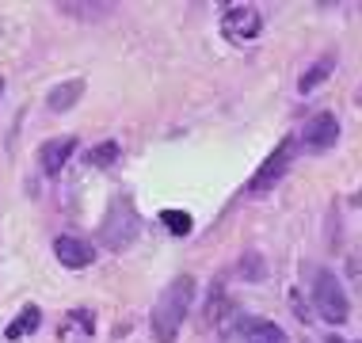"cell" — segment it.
Here are the masks:
<instances>
[{
    "mask_svg": "<svg viewBox=\"0 0 362 343\" xmlns=\"http://www.w3.org/2000/svg\"><path fill=\"white\" fill-rule=\"evenodd\" d=\"M191 301H194V279L191 274H180V279H172L168 286L160 290V298H156V306H153V317H149V328H153L156 343H172L180 336Z\"/></svg>",
    "mask_w": 362,
    "mask_h": 343,
    "instance_id": "cell-1",
    "label": "cell"
},
{
    "mask_svg": "<svg viewBox=\"0 0 362 343\" xmlns=\"http://www.w3.org/2000/svg\"><path fill=\"white\" fill-rule=\"evenodd\" d=\"M313 306L317 313L328 320V325H344L351 317V306H347V293L339 286V279L332 271H317V282H313Z\"/></svg>",
    "mask_w": 362,
    "mask_h": 343,
    "instance_id": "cell-2",
    "label": "cell"
},
{
    "mask_svg": "<svg viewBox=\"0 0 362 343\" xmlns=\"http://www.w3.org/2000/svg\"><path fill=\"white\" fill-rule=\"evenodd\" d=\"M293 153H298V137H282V141L275 145V153L267 156V161L259 164V172L248 180V187H244V194H263V191H271L275 183L286 175L290 168V161H293Z\"/></svg>",
    "mask_w": 362,
    "mask_h": 343,
    "instance_id": "cell-3",
    "label": "cell"
},
{
    "mask_svg": "<svg viewBox=\"0 0 362 343\" xmlns=\"http://www.w3.org/2000/svg\"><path fill=\"white\" fill-rule=\"evenodd\" d=\"M263 31V16H259V8H252V4H233V8H225V16H221V35L229 38V42H252Z\"/></svg>",
    "mask_w": 362,
    "mask_h": 343,
    "instance_id": "cell-4",
    "label": "cell"
},
{
    "mask_svg": "<svg viewBox=\"0 0 362 343\" xmlns=\"http://www.w3.org/2000/svg\"><path fill=\"white\" fill-rule=\"evenodd\" d=\"M336 141H339V122H336V115L320 111L317 119H309V122H305L301 145H305L309 153H325V149H332Z\"/></svg>",
    "mask_w": 362,
    "mask_h": 343,
    "instance_id": "cell-5",
    "label": "cell"
},
{
    "mask_svg": "<svg viewBox=\"0 0 362 343\" xmlns=\"http://www.w3.org/2000/svg\"><path fill=\"white\" fill-rule=\"evenodd\" d=\"M76 153V137L73 134H65V137H50V141L38 149V164H42V172L46 175H57L69 164V156Z\"/></svg>",
    "mask_w": 362,
    "mask_h": 343,
    "instance_id": "cell-6",
    "label": "cell"
},
{
    "mask_svg": "<svg viewBox=\"0 0 362 343\" xmlns=\"http://www.w3.org/2000/svg\"><path fill=\"white\" fill-rule=\"evenodd\" d=\"M54 256L62 267H69V271H81L92 263V244L81 240V237H57L54 240Z\"/></svg>",
    "mask_w": 362,
    "mask_h": 343,
    "instance_id": "cell-7",
    "label": "cell"
},
{
    "mask_svg": "<svg viewBox=\"0 0 362 343\" xmlns=\"http://www.w3.org/2000/svg\"><path fill=\"white\" fill-rule=\"evenodd\" d=\"M95 332V317L88 309H73L69 317H65V325L57 328V339H76V343H88Z\"/></svg>",
    "mask_w": 362,
    "mask_h": 343,
    "instance_id": "cell-8",
    "label": "cell"
},
{
    "mask_svg": "<svg viewBox=\"0 0 362 343\" xmlns=\"http://www.w3.org/2000/svg\"><path fill=\"white\" fill-rule=\"evenodd\" d=\"M81 95H84V81H65V84L50 88V95H46V107H50V111H73Z\"/></svg>",
    "mask_w": 362,
    "mask_h": 343,
    "instance_id": "cell-9",
    "label": "cell"
},
{
    "mask_svg": "<svg viewBox=\"0 0 362 343\" xmlns=\"http://www.w3.org/2000/svg\"><path fill=\"white\" fill-rule=\"evenodd\" d=\"M244 336H248V343H286V332L271 325V320H248Z\"/></svg>",
    "mask_w": 362,
    "mask_h": 343,
    "instance_id": "cell-10",
    "label": "cell"
},
{
    "mask_svg": "<svg viewBox=\"0 0 362 343\" xmlns=\"http://www.w3.org/2000/svg\"><path fill=\"white\" fill-rule=\"evenodd\" d=\"M122 156V145L119 141H103V145H95V149H88V168H111L115 161Z\"/></svg>",
    "mask_w": 362,
    "mask_h": 343,
    "instance_id": "cell-11",
    "label": "cell"
},
{
    "mask_svg": "<svg viewBox=\"0 0 362 343\" xmlns=\"http://www.w3.org/2000/svg\"><path fill=\"white\" fill-rule=\"evenodd\" d=\"M38 320H42V309H38V306H27V309L16 317V325H8V332H4V336H8V339H19V336H27V332H35V328H38Z\"/></svg>",
    "mask_w": 362,
    "mask_h": 343,
    "instance_id": "cell-12",
    "label": "cell"
},
{
    "mask_svg": "<svg viewBox=\"0 0 362 343\" xmlns=\"http://www.w3.org/2000/svg\"><path fill=\"white\" fill-rule=\"evenodd\" d=\"M332 65H336V57H325V62H317V65H313L309 73L298 81V88H301V92H313V88H317V84H320V81H325V76L332 73Z\"/></svg>",
    "mask_w": 362,
    "mask_h": 343,
    "instance_id": "cell-13",
    "label": "cell"
},
{
    "mask_svg": "<svg viewBox=\"0 0 362 343\" xmlns=\"http://www.w3.org/2000/svg\"><path fill=\"white\" fill-rule=\"evenodd\" d=\"M160 221L164 225H168V233H175V237H187V233H191V214H183V210H164L160 214Z\"/></svg>",
    "mask_w": 362,
    "mask_h": 343,
    "instance_id": "cell-14",
    "label": "cell"
},
{
    "mask_svg": "<svg viewBox=\"0 0 362 343\" xmlns=\"http://www.w3.org/2000/svg\"><path fill=\"white\" fill-rule=\"evenodd\" d=\"M57 8H62V12H84V16L92 12L95 16V12H107L111 4H57Z\"/></svg>",
    "mask_w": 362,
    "mask_h": 343,
    "instance_id": "cell-15",
    "label": "cell"
},
{
    "mask_svg": "<svg viewBox=\"0 0 362 343\" xmlns=\"http://www.w3.org/2000/svg\"><path fill=\"white\" fill-rule=\"evenodd\" d=\"M355 206H362V187L355 191Z\"/></svg>",
    "mask_w": 362,
    "mask_h": 343,
    "instance_id": "cell-16",
    "label": "cell"
},
{
    "mask_svg": "<svg viewBox=\"0 0 362 343\" xmlns=\"http://www.w3.org/2000/svg\"><path fill=\"white\" fill-rule=\"evenodd\" d=\"M328 343H344V339H336V336H332V339H328Z\"/></svg>",
    "mask_w": 362,
    "mask_h": 343,
    "instance_id": "cell-17",
    "label": "cell"
},
{
    "mask_svg": "<svg viewBox=\"0 0 362 343\" xmlns=\"http://www.w3.org/2000/svg\"><path fill=\"white\" fill-rule=\"evenodd\" d=\"M0 92H4V81H0Z\"/></svg>",
    "mask_w": 362,
    "mask_h": 343,
    "instance_id": "cell-18",
    "label": "cell"
}]
</instances>
